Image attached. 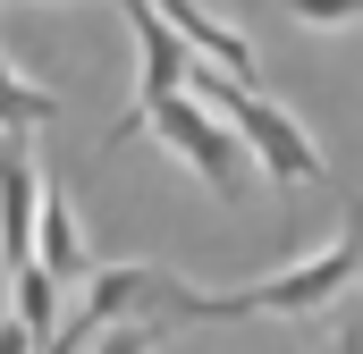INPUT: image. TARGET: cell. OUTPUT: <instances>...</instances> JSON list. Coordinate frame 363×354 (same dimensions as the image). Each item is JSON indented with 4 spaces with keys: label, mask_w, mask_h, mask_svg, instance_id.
<instances>
[{
    "label": "cell",
    "mask_w": 363,
    "mask_h": 354,
    "mask_svg": "<svg viewBox=\"0 0 363 354\" xmlns=\"http://www.w3.org/2000/svg\"><path fill=\"white\" fill-rule=\"evenodd\" d=\"M355 278H363V202H347V236H338L330 253L287 262V270H271V278H254V287H228V295H203V287L169 278L161 321H169V329H178V321H254V312H287V321H304V312L355 295Z\"/></svg>",
    "instance_id": "obj_1"
},
{
    "label": "cell",
    "mask_w": 363,
    "mask_h": 354,
    "mask_svg": "<svg viewBox=\"0 0 363 354\" xmlns=\"http://www.w3.org/2000/svg\"><path fill=\"white\" fill-rule=\"evenodd\" d=\"M144 135H161V144H169L186 169L220 194V202H237V194H245V177H254L245 144H237V135H228V127H220V118H211L194 93H169V101L152 110V127H144Z\"/></svg>",
    "instance_id": "obj_2"
},
{
    "label": "cell",
    "mask_w": 363,
    "mask_h": 354,
    "mask_svg": "<svg viewBox=\"0 0 363 354\" xmlns=\"http://www.w3.org/2000/svg\"><path fill=\"white\" fill-rule=\"evenodd\" d=\"M34 202H43V169H34L26 135H0V262H9V278L34 262Z\"/></svg>",
    "instance_id": "obj_3"
},
{
    "label": "cell",
    "mask_w": 363,
    "mask_h": 354,
    "mask_svg": "<svg viewBox=\"0 0 363 354\" xmlns=\"http://www.w3.org/2000/svg\"><path fill=\"white\" fill-rule=\"evenodd\" d=\"M161 295H169V270H152V262H110V270H93L85 278V312L93 329H118V321H161Z\"/></svg>",
    "instance_id": "obj_4"
},
{
    "label": "cell",
    "mask_w": 363,
    "mask_h": 354,
    "mask_svg": "<svg viewBox=\"0 0 363 354\" xmlns=\"http://www.w3.org/2000/svg\"><path fill=\"white\" fill-rule=\"evenodd\" d=\"M34 270L51 278V287H77V278H93V245L85 228H77V202L43 177V202H34Z\"/></svg>",
    "instance_id": "obj_5"
},
{
    "label": "cell",
    "mask_w": 363,
    "mask_h": 354,
    "mask_svg": "<svg viewBox=\"0 0 363 354\" xmlns=\"http://www.w3.org/2000/svg\"><path fill=\"white\" fill-rule=\"evenodd\" d=\"M9 321H17V329L34 338V354H43L51 338H60V287H51V278H43L34 262H26L17 278H9Z\"/></svg>",
    "instance_id": "obj_6"
},
{
    "label": "cell",
    "mask_w": 363,
    "mask_h": 354,
    "mask_svg": "<svg viewBox=\"0 0 363 354\" xmlns=\"http://www.w3.org/2000/svg\"><path fill=\"white\" fill-rule=\"evenodd\" d=\"M43 118H60V93L26 85V76L9 68V51H0V135H26V127H43Z\"/></svg>",
    "instance_id": "obj_7"
},
{
    "label": "cell",
    "mask_w": 363,
    "mask_h": 354,
    "mask_svg": "<svg viewBox=\"0 0 363 354\" xmlns=\"http://www.w3.org/2000/svg\"><path fill=\"white\" fill-rule=\"evenodd\" d=\"M161 338H169V321H118V329H101L85 354H152Z\"/></svg>",
    "instance_id": "obj_8"
},
{
    "label": "cell",
    "mask_w": 363,
    "mask_h": 354,
    "mask_svg": "<svg viewBox=\"0 0 363 354\" xmlns=\"http://www.w3.org/2000/svg\"><path fill=\"white\" fill-rule=\"evenodd\" d=\"M296 25H363V0H287Z\"/></svg>",
    "instance_id": "obj_9"
},
{
    "label": "cell",
    "mask_w": 363,
    "mask_h": 354,
    "mask_svg": "<svg viewBox=\"0 0 363 354\" xmlns=\"http://www.w3.org/2000/svg\"><path fill=\"white\" fill-rule=\"evenodd\" d=\"M330 354H363V312H347V321H338V346Z\"/></svg>",
    "instance_id": "obj_10"
},
{
    "label": "cell",
    "mask_w": 363,
    "mask_h": 354,
    "mask_svg": "<svg viewBox=\"0 0 363 354\" xmlns=\"http://www.w3.org/2000/svg\"><path fill=\"white\" fill-rule=\"evenodd\" d=\"M0 354H34V338H26L17 321H0Z\"/></svg>",
    "instance_id": "obj_11"
}]
</instances>
